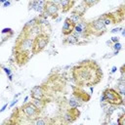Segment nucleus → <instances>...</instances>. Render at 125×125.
Here are the masks:
<instances>
[{
  "label": "nucleus",
  "mask_w": 125,
  "mask_h": 125,
  "mask_svg": "<svg viewBox=\"0 0 125 125\" xmlns=\"http://www.w3.org/2000/svg\"><path fill=\"white\" fill-rule=\"evenodd\" d=\"M99 64L95 61L87 60L80 62L72 68V78L74 83L79 86H95L102 80L97 74V67Z\"/></svg>",
  "instance_id": "nucleus-1"
},
{
  "label": "nucleus",
  "mask_w": 125,
  "mask_h": 125,
  "mask_svg": "<svg viewBox=\"0 0 125 125\" xmlns=\"http://www.w3.org/2000/svg\"><path fill=\"white\" fill-rule=\"evenodd\" d=\"M32 43H33V37L29 36L26 31L21 30V34L19 35V37L17 39L15 49H16V51L29 54L32 49Z\"/></svg>",
  "instance_id": "nucleus-2"
},
{
  "label": "nucleus",
  "mask_w": 125,
  "mask_h": 125,
  "mask_svg": "<svg viewBox=\"0 0 125 125\" xmlns=\"http://www.w3.org/2000/svg\"><path fill=\"white\" fill-rule=\"evenodd\" d=\"M106 31V25L101 20L100 18L93 20L91 21H87L86 26V33L87 35H95V36H101Z\"/></svg>",
  "instance_id": "nucleus-3"
},
{
  "label": "nucleus",
  "mask_w": 125,
  "mask_h": 125,
  "mask_svg": "<svg viewBox=\"0 0 125 125\" xmlns=\"http://www.w3.org/2000/svg\"><path fill=\"white\" fill-rule=\"evenodd\" d=\"M49 40H50V37L45 32H40L39 34L34 36L33 37V43H32V49H31L32 55H35V54L42 52L47 47V45L49 44Z\"/></svg>",
  "instance_id": "nucleus-4"
},
{
  "label": "nucleus",
  "mask_w": 125,
  "mask_h": 125,
  "mask_svg": "<svg viewBox=\"0 0 125 125\" xmlns=\"http://www.w3.org/2000/svg\"><path fill=\"white\" fill-rule=\"evenodd\" d=\"M103 95L105 98V103H107L108 104H113L117 106L124 104L123 96H121L118 91L113 88H105L103 92Z\"/></svg>",
  "instance_id": "nucleus-5"
},
{
  "label": "nucleus",
  "mask_w": 125,
  "mask_h": 125,
  "mask_svg": "<svg viewBox=\"0 0 125 125\" xmlns=\"http://www.w3.org/2000/svg\"><path fill=\"white\" fill-rule=\"evenodd\" d=\"M21 111L23 113V115L29 119H35L36 117L39 116V114L41 113V109L37 108L31 102H27L25 104H23L21 107Z\"/></svg>",
  "instance_id": "nucleus-6"
},
{
  "label": "nucleus",
  "mask_w": 125,
  "mask_h": 125,
  "mask_svg": "<svg viewBox=\"0 0 125 125\" xmlns=\"http://www.w3.org/2000/svg\"><path fill=\"white\" fill-rule=\"evenodd\" d=\"M72 97H74L79 103H87L91 99V94H88L85 90H83L79 86H73Z\"/></svg>",
  "instance_id": "nucleus-7"
},
{
  "label": "nucleus",
  "mask_w": 125,
  "mask_h": 125,
  "mask_svg": "<svg viewBox=\"0 0 125 125\" xmlns=\"http://www.w3.org/2000/svg\"><path fill=\"white\" fill-rule=\"evenodd\" d=\"M44 11L47 12V14L49 15V17H51L52 19L56 20L59 17V13H60V7L59 5L55 4L54 2H52L51 0L46 1L45 3V7H44Z\"/></svg>",
  "instance_id": "nucleus-8"
},
{
  "label": "nucleus",
  "mask_w": 125,
  "mask_h": 125,
  "mask_svg": "<svg viewBox=\"0 0 125 125\" xmlns=\"http://www.w3.org/2000/svg\"><path fill=\"white\" fill-rule=\"evenodd\" d=\"M79 115L80 111L79 109H77V107H70V109L63 114L62 119L64 123H72L79 117Z\"/></svg>",
  "instance_id": "nucleus-9"
},
{
  "label": "nucleus",
  "mask_w": 125,
  "mask_h": 125,
  "mask_svg": "<svg viewBox=\"0 0 125 125\" xmlns=\"http://www.w3.org/2000/svg\"><path fill=\"white\" fill-rule=\"evenodd\" d=\"M45 3H46V0H29L28 10L29 11L34 10V11L38 12L39 14H41L44 11Z\"/></svg>",
  "instance_id": "nucleus-10"
},
{
  "label": "nucleus",
  "mask_w": 125,
  "mask_h": 125,
  "mask_svg": "<svg viewBox=\"0 0 125 125\" xmlns=\"http://www.w3.org/2000/svg\"><path fill=\"white\" fill-rule=\"evenodd\" d=\"M30 96H31L32 99L44 100L45 99V89H44V87L40 86V85L34 86L30 91Z\"/></svg>",
  "instance_id": "nucleus-11"
},
{
  "label": "nucleus",
  "mask_w": 125,
  "mask_h": 125,
  "mask_svg": "<svg viewBox=\"0 0 125 125\" xmlns=\"http://www.w3.org/2000/svg\"><path fill=\"white\" fill-rule=\"evenodd\" d=\"M101 20H103V21L104 22V24L110 25V24H114V23H118V20L114 14V12H110V13H106L102 15L101 17H99Z\"/></svg>",
  "instance_id": "nucleus-12"
},
{
  "label": "nucleus",
  "mask_w": 125,
  "mask_h": 125,
  "mask_svg": "<svg viewBox=\"0 0 125 125\" xmlns=\"http://www.w3.org/2000/svg\"><path fill=\"white\" fill-rule=\"evenodd\" d=\"M74 23L69 20V18H65L63 21V24L62 27V33L63 36H66L68 34H71L74 29Z\"/></svg>",
  "instance_id": "nucleus-13"
},
{
  "label": "nucleus",
  "mask_w": 125,
  "mask_h": 125,
  "mask_svg": "<svg viewBox=\"0 0 125 125\" xmlns=\"http://www.w3.org/2000/svg\"><path fill=\"white\" fill-rule=\"evenodd\" d=\"M76 0H60V10L62 13H67L68 11H70L71 8H73V5L75 3Z\"/></svg>",
  "instance_id": "nucleus-14"
},
{
  "label": "nucleus",
  "mask_w": 125,
  "mask_h": 125,
  "mask_svg": "<svg viewBox=\"0 0 125 125\" xmlns=\"http://www.w3.org/2000/svg\"><path fill=\"white\" fill-rule=\"evenodd\" d=\"M28 55L29 54H26V53H23V52H20V51H16L15 58H16V62H18V64L22 65V64L26 63L28 59H29Z\"/></svg>",
  "instance_id": "nucleus-15"
},
{
  "label": "nucleus",
  "mask_w": 125,
  "mask_h": 125,
  "mask_svg": "<svg viewBox=\"0 0 125 125\" xmlns=\"http://www.w3.org/2000/svg\"><path fill=\"white\" fill-rule=\"evenodd\" d=\"M88 6H87V4L85 3V1L84 0H82L78 5H76L75 7H73V9H72V11L73 12H75V13H77L79 16H81V17H83L84 15H85V13H86V11L88 10Z\"/></svg>",
  "instance_id": "nucleus-16"
},
{
  "label": "nucleus",
  "mask_w": 125,
  "mask_h": 125,
  "mask_svg": "<svg viewBox=\"0 0 125 125\" xmlns=\"http://www.w3.org/2000/svg\"><path fill=\"white\" fill-rule=\"evenodd\" d=\"M79 41H80V39L75 37L71 33V34H68V35L64 36V39H63L62 43L63 44H68V45H75V44H79Z\"/></svg>",
  "instance_id": "nucleus-17"
},
{
  "label": "nucleus",
  "mask_w": 125,
  "mask_h": 125,
  "mask_svg": "<svg viewBox=\"0 0 125 125\" xmlns=\"http://www.w3.org/2000/svg\"><path fill=\"white\" fill-rule=\"evenodd\" d=\"M117 91L121 96L125 95V79L122 76H120L117 80Z\"/></svg>",
  "instance_id": "nucleus-18"
},
{
  "label": "nucleus",
  "mask_w": 125,
  "mask_h": 125,
  "mask_svg": "<svg viewBox=\"0 0 125 125\" xmlns=\"http://www.w3.org/2000/svg\"><path fill=\"white\" fill-rule=\"evenodd\" d=\"M26 32H27V34H28L29 36L34 37V36H36L37 34H39L40 32H42V26L39 25V24H36V25H34L33 27H31V28H29L28 30H26Z\"/></svg>",
  "instance_id": "nucleus-19"
},
{
  "label": "nucleus",
  "mask_w": 125,
  "mask_h": 125,
  "mask_svg": "<svg viewBox=\"0 0 125 125\" xmlns=\"http://www.w3.org/2000/svg\"><path fill=\"white\" fill-rule=\"evenodd\" d=\"M36 24H38V17L33 18V19L29 20L28 21H26V23L24 24V26H23V28H22V31H26V30H28L29 28L33 27V26L36 25Z\"/></svg>",
  "instance_id": "nucleus-20"
},
{
  "label": "nucleus",
  "mask_w": 125,
  "mask_h": 125,
  "mask_svg": "<svg viewBox=\"0 0 125 125\" xmlns=\"http://www.w3.org/2000/svg\"><path fill=\"white\" fill-rule=\"evenodd\" d=\"M37 108H39V109H43L45 106H46V104H47V102H46V100L44 99V100H37V99H32V102H31Z\"/></svg>",
  "instance_id": "nucleus-21"
},
{
  "label": "nucleus",
  "mask_w": 125,
  "mask_h": 125,
  "mask_svg": "<svg viewBox=\"0 0 125 125\" xmlns=\"http://www.w3.org/2000/svg\"><path fill=\"white\" fill-rule=\"evenodd\" d=\"M69 18V20L74 23V24H76L77 22H79L82 19H83V17H81V16H79L77 13H75V12H73L72 10H71V12H70V16L68 17Z\"/></svg>",
  "instance_id": "nucleus-22"
},
{
  "label": "nucleus",
  "mask_w": 125,
  "mask_h": 125,
  "mask_svg": "<svg viewBox=\"0 0 125 125\" xmlns=\"http://www.w3.org/2000/svg\"><path fill=\"white\" fill-rule=\"evenodd\" d=\"M68 105L70 106V107H79L80 105H81V103H79L74 97H71L69 100H68Z\"/></svg>",
  "instance_id": "nucleus-23"
},
{
  "label": "nucleus",
  "mask_w": 125,
  "mask_h": 125,
  "mask_svg": "<svg viewBox=\"0 0 125 125\" xmlns=\"http://www.w3.org/2000/svg\"><path fill=\"white\" fill-rule=\"evenodd\" d=\"M35 125H45V124H47L48 123V121L46 120V119H44V118H42V117H36L33 121H32Z\"/></svg>",
  "instance_id": "nucleus-24"
},
{
  "label": "nucleus",
  "mask_w": 125,
  "mask_h": 125,
  "mask_svg": "<svg viewBox=\"0 0 125 125\" xmlns=\"http://www.w3.org/2000/svg\"><path fill=\"white\" fill-rule=\"evenodd\" d=\"M117 123H118L119 125H124V124H125V113H124V112H122V113L120 114V116L118 117Z\"/></svg>",
  "instance_id": "nucleus-25"
},
{
  "label": "nucleus",
  "mask_w": 125,
  "mask_h": 125,
  "mask_svg": "<svg viewBox=\"0 0 125 125\" xmlns=\"http://www.w3.org/2000/svg\"><path fill=\"white\" fill-rule=\"evenodd\" d=\"M84 1H85V3L87 4V6L89 8L94 6V5H96V4H98L100 2V0H84Z\"/></svg>",
  "instance_id": "nucleus-26"
},
{
  "label": "nucleus",
  "mask_w": 125,
  "mask_h": 125,
  "mask_svg": "<svg viewBox=\"0 0 125 125\" xmlns=\"http://www.w3.org/2000/svg\"><path fill=\"white\" fill-rule=\"evenodd\" d=\"M8 33L14 34V31H13V29H12V28H10V27H5V28H3V29H2V31H1V34H2V35L8 34Z\"/></svg>",
  "instance_id": "nucleus-27"
},
{
  "label": "nucleus",
  "mask_w": 125,
  "mask_h": 125,
  "mask_svg": "<svg viewBox=\"0 0 125 125\" xmlns=\"http://www.w3.org/2000/svg\"><path fill=\"white\" fill-rule=\"evenodd\" d=\"M113 50L114 51H120L122 49V44L120 42H116V43H113V46H112Z\"/></svg>",
  "instance_id": "nucleus-28"
},
{
  "label": "nucleus",
  "mask_w": 125,
  "mask_h": 125,
  "mask_svg": "<svg viewBox=\"0 0 125 125\" xmlns=\"http://www.w3.org/2000/svg\"><path fill=\"white\" fill-rule=\"evenodd\" d=\"M2 69L5 71V73L7 74V76H8V75H10V74H12V70H11L9 67H6V66H2Z\"/></svg>",
  "instance_id": "nucleus-29"
},
{
  "label": "nucleus",
  "mask_w": 125,
  "mask_h": 125,
  "mask_svg": "<svg viewBox=\"0 0 125 125\" xmlns=\"http://www.w3.org/2000/svg\"><path fill=\"white\" fill-rule=\"evenodd\" d=\"M121 29H122V27H121V26H117V27L112 28V29L110 30V32H111V33H117V32L121 31Z\"/></svg>",
  "instance_id": "nucleus-30"
},
{
  "label": "nucleus",
  "mask_w": 125,
  "mask_h": 125,
  "mask_svg": "<svg viewBox=\"0 0 125 125\" xmlns=\"http://www.w3.org/2000/svg\"><path fill=\"white\" fill-rule=\"evenodd\" d=\"M110 41H111L112 43H116V42H119V37H118V36H112V37L110 38Z\"/></svg>",
  "instance_id": "nucleus-31"
},
{
  "label": "nucleus",
  "mask_w": 125,
  "mask_h": 125,
  "mask_svg": "<svg viewBox=\"0 0 125 125\" xmlns=\"http://www.w3.org/2000/svg\"><path fill=\"white\" fill-rule=\"evenodd\" d=\"M18 102H19V100H18V98H16V99H14V100L12 101V103L10 104V105H9V106H10V107H13V106H15V105L17 104V103H18Z\"/></svg>",
  "instance_id": "nucleus-32"
},
{
  "label": "nucleus",
  "mask_w": 125,
  "mask_h": 125,
  "mask_svg": "<svg viewBox=\"0 0 125 125\" xmlns=\"http://www.w3.org/2000/svg\"><path fill=\"white\" fill-rule=\"evenodd\" d=\"M10 5H11V1H10V0H7L6 2L3 3V7H5V8L8 7V6H10Z\"/></svg>",
  "instance_id": "nucleus-33"
},
{
  "label": "nucleus",
  "mask_w": 125,
  "mask_h": 125,
  "mask_svg": "<svg viewBox=\"0 0 125 125\" xmlns=\"http://www.w3.org/2000/svg\"><path fill=\"white\" fill-rule=\"evenodd\" d=\"M7 107H8V104H4V105H3V106L0 108V113H1V112H3V111H4V110L7 108Z\"/></svg>",
  "instance_id": "nucleus-34"
},
{
  "label": "nucleus",
  "mask_w": 125,
  "mask_h": 125,
  "mask_svg": "<svg viewBox=\"0 0 125 125\" xmlns=\"http://www.w3.org/2000/svg\"><path fill=\"white\" fill-rule=\"evenodd\" d=\"M116 70H117V66L113 65V66L111 67V73H114V72H116Z\"/></svg>",
  "instance_id": "nucleus-35"
},
{
  "label": "nucleus",
  "mask_w": 125,
  "mask_h": 125,
  "mask_svg": "<svg viewBox=\"0 0 125 125\" xmlns=\"http://www.w3.org/2000/svg\"><path fill=\"white\" fill-rule=\"evenodd\" d=\"M100 102H101V103L105 102V98H104V95H102V97L100 98Z\"/></svg>",
  "instance_id": "nucleus-36"
},
{
  "label": "nucleus",
  "mask_w": 125,
  "mask_h": 125,
  "mask_svg": "<svg viewBox=\"0 0 125 125\" xmlns=\"http://www.w3.org/2000/svg\"><path fill=\"white\" fill-rule=\"evenodd\" d=\"M8 79H9L10 81H12V80H13V73H12V74H10V75H8Z\"/></svg>",
  "instance_id": "nucleus-37"
},
{
  "label": "nucleus",
  "mask_w": 125,
  "mask_h": 125,
  "mask_svg": "<svg viewBox=\"0 0 125 125\" xmlns=\"http://www.w3.org/2000/svg\"><path fill=\"white\" fill-rule=\"evenodd\" d=\"M28 99H29V97H28V96H26V97L24 98V100H23V104H25V103H27V101H28Z\"/></svg>",
  "instance_id": "nucleus-38"
},
{
  "label": "nucleus",
  "mask_w": 125,
  "mask_h": 125,
  "mask_svg": "<svg viewBox=\"0 0 125 125\" xmlns=\"http://www.w3.org/2000/svg\"><path fill=\"white\" fill-rule=\"evenodd\" d=\"M52 2H54L55 4H57V5H59L60 4V0H51Z\"/></svg>",
  "instance_id": "nucleus-39"
},
{
  "label": "nucleus",
  "mask_w": 125,
  "mask_h": 125,
  "mask_svg": "<svg viewBox=\"0 0 125 125\" xmlns=\"http://www.w3.org/2000/svg\"><path fill=\"white\" fill-rule=\"evenodd\" d=\"M121 34H122V36H125V29L124 28L121 29Z\"/></svg>",
  "instance_id": "nucleus-40"
},
{
  "label": "nucleus",
  "mask_w": 125,
  "mask_h": 125,
  "mask_svg": "<svg viewBox=\"0 0 125 125\" xmlns=\"http://www.w3.org/2000/svg\"><path fill=\"white\" fill-rule=\"evenodd\" d=\"M90 87V92L91 93H93V91H94V88H93V86H89Z\"/></svg>",
  "instance_id": "nucleus-41"
},
{
  "label": "nucleus",
  "mask_w": 125,
  "mask_h": 125,
  "mask_svg": "<svg viewBox=\"0 0 125 125\" xmlns=\"http://www.w3.org/2000/svg\"><path fill=\"white\" fill-rule=\"evenodd\" d=\"M20 95H21V93H19V94H16V95H15V97H14V99H16V98H18V97H19Z\"/></svg>",
  "instance_id": "nucleus-42"
},
{
  "label": "nucleus",
  "mask_w": 125,
  "mask_h": 125,
  "mask_svg": "<svg viewBox=\"0 0 125 125\" xmlns=\"http://www.w3.org/2000/svg\"><path fill=\"white\" fill-rule=\"evenodd\" d=\"M61 20H62V19H61V18H58V19H57V20H56V21H58V22H59V21H61Z\"/></svg>",
  "instance_id": "nucleus-43"
},
{
  "label": "nucleus",
  "mask_w": 125,
  "mask_h": 125,
  "mask_svg": "<svg viewBox=\"0 0 125 125\" xmlns=\"http://www.w3.org/2000/svg\"><path fill=\"white\" fill-rule=\"evenodd\" d=\"M6 1H7V0H0V3H2V4H3V3H4V2H6Z\"/></svg>",
  "instance_id": "nucleus-44"
},
{
  "label": "nucleus",
  "mask_w": 125,
  "mask_h": 125,
  "mask_svg": "<svg viewBox=\"0 0 125 125\" xmlns=\"http://www.w3.org/2000/svg\"><path fill=\"white\" fill-rule=\"evenodd\" d=\"M0 72H1V66H0Z\"/></svg>",
  "instance_id": "nucleus-45"
},
{
  "label": "nucleus",
  "mask_w": 125,
  "mask_h": 125,
  "mask_svg": "<svg viewBox=\"0 0 125 125\" xmlns=\"http://www.w3.org/2000/svg\"><path fill=\"white\" fill-rule=\"evenodd\" d=\"M16 1H19V0H16Z\"/></svg>",
  "instance_id": "nucleus-46"
},
{
  "label": "nucleus",
  "mask_w": 125,
  "mask_h": 125,
  "mask_svg": "<svg viewBox=\"0 0 125 125\" xmlns=\"http://www.w3.org/2000/svg\"><path fill=\"white\" fill-rule=\"evenodd\" d=\"M46 1H48V0H46Z\"/></svg>",
  "instance_id": "nucleus-47"
}]
</instances>
